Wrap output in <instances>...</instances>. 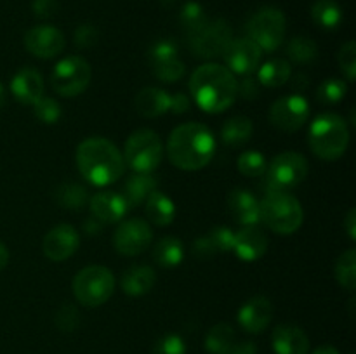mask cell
I'll use <instances>...</instances> for the list:
<instances>
[{
  "mask_svg": "<svg viewBox=\"0 0 356 354\" xmlns=\"http://www.w3.org/2000/svg\"><path fill=\"white\" fill-rule=\"evenodd\" d=\"M148 58L152 61V66L156 62L167 61V59L177 58V45L174 44L169 38H162V40H156L155 44L149 47Z\"/></svg>",
  "mask_w": 356,
  "mask_h": 354,
  "instance_id": "b9f144b4",
  "label": "cell"
},
{
  "mask_svg": "<svg viewBox=\"0 0 356 354\" xmlns=\"http://www.w3.org/2000/svg\"><path fill=\"white\" fill-rule=\"evenodd\" d=\"M271 347L275 354H308L309 340L305 330L296 325H280L273 330Z\"/></svg>",
  "mask_w": 356,
  "mask_h": 354,
  "instance_id": "44dd1931",
  "label": "cell"
},
{
  "mask_svg": "<svg viewBox=\"0 0 356 354\" xmlns=\"http://www.w3.org/2000/svg\"><path fill=\"white\" fill-rule=\"evenodd\" d=\"M3 103H6V90H3V85L0 83V108L3 106Z\"/></svg>",
  "mask_w": 356,
  "mask_h": 354,
  "instance_id": "6f0895ef",
  "label": "cell"
},
{
  "mask_svg": "<svg viewBox=\"0 0 356 354\" xmlns=\"http://www.w3.org/2000/svg\"><path fill=\"white\" fill-rule=\"evenodd\" d=\"M31 9L33 14L40 19H49V17L56 16L59 6L58 0H31Z\"/></svg>",
  "mask_w": 356,
  "mask_h": 354,
  "instance_id": "bcb514c9",
  "label": "cell"
},
{
  "mask_svg": "<svg viewBox=\"0 0 356 354\" xmlns=\"http://www.w3.org/2000/svg\"><path fill=\"white\" fill-rule=\"evenodd\" d=\"M115 276L104 266H87L73 278V295L79 304L86 307H97L108 302L115 290Z\"/></svg>",
  "mask_w": 356,
  "mask_h": 354,
  "instance_id": "8992f818",
  "label": "cell"
},
{
  "mask_svg": "<svg viewBox=\"0 0 356 354\" xmlns=\"http://www.w3.org/2000/svg\"><path fill=\"white\" fill-rule=\"evenodd\" d=\"M99 40V31L92 24H80L75 30V44L82 49L94 47Z\"/></svg>",
  "mask_w": 356,
  "mask_h": 354,
  "instance_id": "f6af8a7d",
  "label": "cell"
},
{
  "mask_svg": "<svg viewBox=\"0 0 356 354\" xmlns=\"http://www.w3.org/2000/svg\"><path fill=\"white\" fill-rule=\"evenodd\" d=\"M312 17L323 30H334L343 19V10L336 0H316L312 7Z\"/></svg>",
  "mask_w": 356,
  "mask_h": 354,
  "instance_id": "f546056e",
  "label": "cell"
},
{
  "mask_svg": "<svg viewBox=\"0 0 356 354\" xmlns=\"http://www.w3.org/2000/svg\"><path fill=\"white\" fill-rule=\"evenodd\" d=\"M153 75L156 76L162 82H176L181 76L184 75V62L181 61L179 58L167 59V61L156 62V65L152 66Z\"/></svg>",
  "mask_w": 356,
  "mask_h": 354,
  "instance_id": "74e56055",
  "label": "cell"
},
{
  "mask_svg": "<svg viewBox=\"0 0 356 354\" xmlns=\"http://www.w3.org/2000/svg\"><path fill=\"white\" fill-rule=\"evenodd\" d=\"M348 85L341 78H327L316 90V99L322 104H336L346 96Z\"/></svg>",
  "mask_w": 356,
  "mask_h": 354,
  "instance_id": "8d00e7d4",
  "label": "cell"
},
{
  "mask_svg": "<svg viewBox=\"0 0 356 354\" xmlns=\"http://www.w3.org/2000/svg\"><path fill=\"white\" fill-rule=\"evenodd\" d=\"M191 106V99L188 97V94L184 92H176L174 96H170V103H169V111L176 115H183L190 110Z\"/></svg>",
  "mask_w": 356,
  "mask_h": 354,
  "instance_id": "681fc988",
  "label": "cell"
},
{
  "mask_svg": "<svg viewBox=\"0 0 356 354\" xmlns=\"http://www.w3.org/2000/svg\"><path fill=\"white\" fill-rule=\"evenodd\" d=\"M312 354H339V351H337L334 346H329V344H325V346L316 347V349L313 351Z\"/></svg>",
  "mask_w": 356,
  "mask_h": 354,
  "instance_id": "9f6ffc18",
  "label": "cell"
},
{
  "mask_svg": "<svg viewBox=\"0 0 356 354\" xmlns=\"http://www.w3.org/2000/svg\"><path fill=\"white\" fill-rule=\"evenodd\" d=\"M65 35L51 24H38L24 35V47L31 56L40 59L56 58L65 49Z\"/></svg>",
  "mask_w": 356,
  "mask_h": 354,
  "instance_id": "9a60e30c",
  "label": "cell"
},
{
  "mask_svg": "<svg viewBox=\"0 0 356 354\" xmlns=\"http://www.w3.org/2000/svg\"><path fill=\"white\" fill-rule=\"evenodd\" d=\"M7 262H9V250H7V246L0 242V271L7 266Z\"/></svg>",
  "mask_w": 356,
  "mask_h": 354,
  "instance_id": "11a10c76",
  "label": "cell"
},
{
  "mask_svg": "<svg viewBox=\"0 0 356 354\" xmlns=\"http://www.w3.org/2000/svg\"><path fill=\"white\" fill-rule=\"evenodd\" d=\"M216 153L214 134L205 125L190 121L174 128L167 141V155L181 170H200Z\"/></svg>",
  "mask_w": 356,
  "mask_h": 354,
  "instance_id": "7a4b0ae2",
  "label": "cell"
},
{
  "mask_svg": "<svg viewBox=\"0 0 356 354\" xmlns=\"http://www.w3.org/2000/svg\"><path fill=\"white\" fill-rule=\"evenodd\" d=\"M89 205L94 217L99 219L101 222H106V224L118 222L129 210L125 198L115 191H99V193L92 194Z\"/></svg>",
  "mask_w": 356,
  "mask_h": 354,
  "instance_id": "d6986e66",
  "label": "cell"
},
{
  "mask_svg": "<svg viewBox=\"0 0 356 354\" xmlns=\"http://www.w3.org/2000/svg\"><path fill=\"white\" fill-rule=\"evenodd\" d=\"M309 148L318 158L332 162L346 153L350 144V128L346 120L336 113H323L309 125Z\"/></svg>",
  "mask_w": 356,
  "mask_h": 354,
  "instance_id": "277c9868",
  "label": "cell"
},
{
  "mask_svg": "<svg viewBox=\"0 0 356 354\" xmlns=\"http://www.w3.org/2000/svg\"><path fill=\"white\" fill-rule=\"evenodd\" d=\"M232 26L225 19L207 21L200 30L188 35L190 49L197 58L212 59L221 56L226 45L233 40Z\"/></svg>",
  "mask_w": 356,
  "mask_h": 354,
  "instance_id": "8fae6325",
  "label": "cell"
},
{
  "mask_svg": "<svg viewBox=\"0 0 356 354\" xmlns=\"http://www.w3.org/2000/svg\"><path fill=\"white\" fill-rule=\"evenodd\" d=\"M156 281L155 271L149 266H132L122 274V290L131 297H141L148 294Z\"/></svg>",
  "mask_w": 356,
  "mask_h": 354,
  "instance_id": "cb8c5ba5",
  "label": "cell"
},
{
  "mask_svg": "<svg viewBox=\"0 0 356 354\" xmlns=\"http://www.w3.org/2000/svg\"><path fill=\"white\" fill-rule=\"evenodd\" d=\"M344 229H346V233L350 235L351 239H356V210L355 208H351V210L348 212L346 219H344Z\"/></svg>",
  "mask_w": 356,
  "mask_h": 354,
  "instance_id": "816d5d0a",
  "label": "cell"
},
{
  "mask_svg": "<svg viewBox=\"0 0 356 354\" xmlns=\"http://www.w3.org/2000/svg\"><path fill=\"white\" fill-rule=\"evenodd\" d=\"M156 189V179L152 174L146 172H136L125 180L124 186V194L129 207H138L146 201V198Z\"/></svg>",
  "mask_w": 356,
  "mask_h": 354,
  "instance_id": "d4e9b609",
  "label": "cell"
},
{
  "mask_svg": "<svg viewBox=\"0 0 356 354\" xmlns=\"http://www.w3.org/2000/svg\"><path fill=\"white\" fill-rule=\"evenodd\" d=\"M273 318V304L264 295L249 298L238 311V323L245 332L261 333L270 326Z\"/></svg>",
  "mask_w": 356,
  "mask_h": 354,
  "instance_id": "e0dca14e",
  "label": "cell"
},
{
  "mask_svg": "<svg viewBox=\"0 0 356 354\" xmlns=\"http://www.w3.org/2000/svg\"><path fill=\"white\" fill-rule=\"evenodd\" d=\"M252 135V121L247 117H233L225 121L221 139L226 146H242Z\"/></svg>",
  "mask_w": 356,
  "mask_h": 354,
  "instance_id": "f1b7e54d",
  "label": "cell"
},
{
  "mask_svg": "<svg viewBox=\"0 0 356 354\" xmlns=\"http://www.w3.org/2000/svg\"><path fill=\"white\" fill-rule=\"evenodd\" d=\"M145 208L149 221L156 226H169L174 221V215H176L174 201L165 193L156 189L146 198Z\"/></svg>",
  "mask_w": 356,
  "mask_h": 354,
  "instance_id": "484cf974",
  "label": "cell"
},
{
  "mask_svg": "<svg viewBox=\"0 0 356 354\" xmlns=\"http://www.w3.org/2000/svg\"><path fill=\"white\" fill-rule=\"evenodd\" d=\"M308 176V160L296 151H285L275 156L266 169V193L289 191L299 186Z\"/></svg>",
  "mask_w": 356,
  "mask_h": 354,
  "instance_id": "ba28073f",
  "label": "cell"
},
{
  "mask_svg": "<svg viewBox=\"0 0 356 354\" xmlns=\"http://www.w3.org/2000/svg\"><path fill=\"white\" fill-rule=\"evenodd\" d=\"M259 80L252 78L250 75H245L242 82H236V94H240L245 99H256L259 94Z\"/></svg>",
  "mask_w": 356,
  "mask_h": 354,
  "instance_id": "7dc6e473",
  "label": "cell"
},
{
  "mask_svg": "<svg viewBox=\"0 0 356 354\" xmlns=\"http://www.w3.org/2000/svg\"><path fill=\"white\" fill-rule=\"evenodd\" d=\"M35 117L38 118L44 124H56V121L61 118V106H59L58 101H54L52 97H44L42 96L37 103L33 104Z\"/></svg>",
  "mask_w": 356,
  "mask_h": 354,
  "instance_id": "f35d334b",
  "label": "cell"
},
{
  "mask_svg": "<svg viewBox=\"0 0 356 354\" xmlns=\"http://www.w3.org/2000/svg\"><path fill=\"white\" fill-rule=\"evenodd\" d=\"M101 229H103V222H101L99 219H87V221L83 222V231H86L87 235H97V233H101Z\"/></svg>",
  "mask_w": 356,
  "mask_h": 354,
  "instance_id": "db71d44e",
  "label": "cell"
},
{
  "mask_svg": "<svg viewBox=\"0 0 356 354\" xmlns=\"http://www.w3.org/2000/svg\"><path fill=\"white\" fill-rule=\"evenodd\" d=\"M305 219L301 203L289 191H271L264 194L259 207V221L277 235H292Z\"/></svg>",
  "mask_w": 356,
  "mask_h": 354,
  "instance_id": "5b68a950",
  "label": "cell"
},
{
  "mask_svg": "<svg viewBox=\"0 0 356 354\" xmlns=\"http://www.w3.org/2000/svg\"><path fill=\"white\" fill-rule=\"evenodd\" d=\"M209 238H211L212 245L216 246V250L219 252H229L233 250V238H235V233L232 231L229 228H216L209 233Z\"/></svg>",
  "mask_w": 356,
  "mask_h": 354,
  "instance_id": "ee69618b",
  "label": "cell"
},
{
  "mask_svg": "<svg viewBox=\"0 0 356 354\" xmlns=\"http://www.w3.org/2000/svg\"><path fill=\"white\" fill-rule=\"evenodd\" d=\"M162 156V139L152 128H139L132 132L125 142L124 162L136 172L149 174L159 167Z\"/></svg>",
  "mask_w": 356,
  "mask_h": 354,
  "instance_id": "52a82bcc",
  "label": "cell"
},
{
  "mask_svg": "<svg viewBox=\"0 0 356 354\" xmlns=\"http://www.w3.org/2000/svg\"><path fill=\"white\" fill-rule=\"evenodd\" d=\"M336 278L346 290L353 292L356 287V252L355 248L346 250L336 262Z\"/></svg>",
  "mask_w": 356,
  "mask_h": 354,
  "instance_id": "836d02e7",
  "label": "cell"
},
{
  "mask_svg": "<svg viewBox=\"0 0 356 354\" xmlns=\"http://www.w3.org/2000/svg\"><path fill=\"white\" fill-rule=\"evenodd\" d=\"M153 231L149 224L143 219L134 217L122 221L113 235L115 250L122 255L134 257L145 252L152 245Z\"/></svg>",
  "mask_w": 356,
  "mask_h": 354,
  "instance_id": "4fadbf2b",
  "label": "cell"
},
{
  "mask_svg": "<svg viewBox=\"0 0 356 354\" xmlns=\"http://www.w3.org/2000/svg\"><path fill=\"white\" fill-rule=\"evenodd\" d=\"M191 252H193L195 257H198V259H209V257L216 255L218 253V250H216V246L212 245L211 238L207 236H202V238H198L197 242L193 243V248H191Z\"/></svg>",
  "mask_w": 356,
  "mask_h": 354,
  "instance_id": "c3c4849f",
  "label": "cell"
},
{
  "mask_svg": "<svg viewBox=\"0 0 356 354\" xmlns=\"http://www.w3.org/2000/svg\"><path fill=\"white\" fill-rule=\"evenodd\" d=\"M287 56L298 65H308L318 56V45L309 37H294L287 45Z\"/></svg>",
  "mask_w": 356,
  "mask_h": 354,
  "instance_id": "d6a6232c",
  "label": "cell"
},
{
  "mask_svg": "<svg viewBox=\"0 0 356 354\" xmlns=\"http://www.w3.org/2000/svg\"><path fill=\"white\" fill-rule=\"evenodd\" d=\"M56 201L59 207L68 208V210H82L89 201V194L82 184L76 183H65L56 189L54 193Z\"/></svg>",
  "mask_w": 356,
  "mask_h": 354,
  "instance_id": "4dcf8cb0",
  "label": "cell"
},
{
  "mask_svg": "<svg viewBox=\"0 0 356 354\" xmlns=\"http://www.w3.org/2000/svg\"><path fill=\"white\" fill-rule=\"evenodd\" d=\"M76 167L94 186L117 183L125 170L124 155L104 137H89L76 148Z\"/></svg>",
  "mask_w": 356,
  "mask_h": 354,
  "instance_id": "3957f363",
  "label": "cell"
},
{
  "mask_svg": "<svg viewBox=\"0 0 356 354\" xmlns=\"http://www.w3.org/2000/svg\"><path fill=\"white\" fill-rule=\"evenodd\" d=\"M235 344V328L228 323H218L205 335V349L211 354H222Z\"/></svg>",
  "mask_w": 356,
  "mask_h": 354,
  "instance_id": "1f68e13d",
  "label": "cell"
},
{
  "mask_svg": "<svg viewBox=\"0 0 356 354\" xmlns=\"http://www.w3.org/2000/svg\"><path fill=\"white\" fill-rule=\"evenodd\" d=\"M179 21L183 30L186 31L188 35H191L197 30H200V28L207 23V16H205V10L200 3L188 2L186 6L183 7V10H181Z\"/></svg>",
  "mask_w": 356,
  "mask_h": 354,
  "instance_id": "d590c367",
  "label": "cell"
},
{
  "mask_svg": "<svg viewBox=\"0 0 356 354\" xmlns=\"http://www.w3.org/2000/svg\"><path fill=\"white\" fill-rule=\"evenodd\" d=\"M10 92H13V96L16 97L19 103L31 104V106H33V104L44 96V78H42V75L37 69L26 66V68L19 69V71L13 76Z\"/></svg>",
  "mask_w": 356,
  "mask_h": 354,
  "instance_id": "ffe728a7",
  "label": "cell"
},
{
  "mask_svg": "<svg viewBox=\"0 0 356 354\" xmlns=\"http://www.w3.org/2000/svg\"><path fill=\"white\" fill-rule=\"evenodd\" d=\"M261 201L247 189H233L228 194V210L238 224L256 226L259 222Z\"/></svg>",
  "mask_w": 356,
  "mask_h": 354,
  "instance_id": "7402d4cb",
  "label": "cell"
},
{
  "mask_svg": "<svg viewBox=\"0 0 356 354\" xmlns=\"http://www.w3.org/2000/svg\"><path fill=\"white\" fill-rule=\"evenodd\" d=\"M291 85H292V90H294V94H302L306 90V87H308V76L299 73V75L294 76Z\"/></svg>",
  "mask_w": 356,
  "mask_h": 354,
  "instance_id": "f5cc1de1",
  "label": "cell"
},
{
  "mask_svg": "<svg viewBox=\"0 0 356 354\" xmlns=\"http://www.w3.org/2000/svg\"><path fill=\"white\" fill-rule=\"evenodd\" d=\"M79 245V231L70 224H59L45 235L42 248H44L45 257L49 260H52V262H63V260L70 259L76 252Z\"/></svg>",
  "mask_w": 356,
  "mask_h": 354,
  "instance_id": "2e32d148",
  "label": "cell"
},
{
  "mask_svg": "<svg viewBox=\"0 0 356 354\" xmlns=\"http://www.w3.org/2000/svg\"><path fill=\"white\" fill-rule=\"evenodd\" d=\"M337 59H339L341 69H343L348 82H353L356 73V44L353 40L346 42V44L341 47Z\"/></svg>",
  "mask_w": 356,
  "mask_h": 354,
  "instance_id": "7bdbcfd3",
  "label": "cell"
},
{
  "mask_svg": "<svg viewBox=\"0 0 356 354\" xmlns=\"http://www.w3.org/2000/svg\"><path fill=\"white\" fill-rule=\"evenodd\" d=\"M222 354H257V349L254 342H238L232 344Z\"/></svg>",
  "mask_w": 356,
  "mask_h": 354,
  "instance_id": "f907efd6",
  "label": "cell"
},
{
  "mask_svg": "<svg viewBox=\"0 0 356 354\" xmlns=\"http://www.w3.org/2000/svg\"><path fill=\"white\" fill-rule=\"evenodd\" d=\"M268 250V236L257 226H243L235 233L233 238V252L245 262H254L261 259Z\"/></svg>",
  "mask_w": 356,
  "mask_h": 354,
  "instance_id": "ac0fdd59",
  "label": "cell"
},
{
  "mask_svg": "<svg viewBox=\"0 0 356 354\" xmlns=\"http://www.w3.org/2000/svg\"><path fill=\"white\" fill-rule=\"evenodd\" d=\"M153 354H186V344L177 333H167L156 340Z\"/></svg>",
  "mask_w": 356,
  "mask_h": 354,
  "instance_id": "60d3db41",
  "label": "cell"
},
{
  "mask_svg": "<svg viewBox=\"0 0 356 354\" xmlns=\"http://www.w3.org/2000/svg\"><path fill=\"white\" fill-rule=\"evenodd\" d=\"M170 96L162 89L156 87H146L139 90L134 99V108L141 117L156 118L169 111Z\"/></svg>",
  "mask_w": 356,
  "mask_h": 354,
  "instance_id": "603a6c76",
  "label": "cell"
},
{
  "mask_svg": "<svg viewBox=\"0 0 356 354\" xmlns=\"http://www.w3.org/2000/svg\"><path fill=\"white\" fill-rule=\"evenodd\" d=\"M261 56H263V51L259 49V45L254 44L249 37L235 38L222 51L226 68L232 73H238L243 76L250 75L259 68Z\"/></svg>",
  "mask_w": 356,
  "mask_h": 354,
  "instance_id": "5bb4252c",
  "label": "cell"
},
{
  "mask_svg": "<svg viewBox=\"0 0 356 354\" xmlns=\"http://www.w3.org/2000/svg\"><path fill=\"white\" fill-rule=\"evenodd\" d=\"M309 104L301 94H291L275 101L270 110V121L273 127L284 132H296L308 121Z\"/></svg>",
  "mask_w": 356,
  "mask_h": 354,
  "instance_id": "7c38bea8",
  "label": "cell"
},
{
  "mask_svg": "<svg viewBox=\"0 0 356 354\" xmlns=\"http://www.w3.org/2000/svg\"><path fill=\"white\" fill-rule=\"evenodd\" d=\"M190 94L198 108L207 113H221L236 99V78L226 66L207 62L198 66L190 78Z\"/></svg>",
  "mask_w": 356,
  "mask_h": 354,
  "instance_id": "6da1fadb",
  "label": "cell"
},
{
  "mask_svg": "<svg viewBox=\"0 0 356 354\" xmlns=\"http://www.w3.org/2000/svg\"><path fill=\"white\" fill-rule=\"evenodd\" d=\"M56 326H58L61 332H73V330L79 328L80 325V312L79 309L73 304H65L59 307V311L56 312Z\"/></svg>",
  "mask_w": 356,
  "mask_h": 354,
  "instance_id": "ab89813d",
  "label": "cell"
},
{
  "mask_svg": "<svg viewBox=\"0 0 356 354\" xmlns=\"http://www.w3.org/2000/svg\"><path fill=\"white\" fill-rule=\"evenodd\" d=\"M247 33L261 51H277L285 38V16L277 7H263L247 23Z\"/></svg>",
  "mask_w": 356,
  "mask_h": 354,
  "instance_id": "30bf717a",
  "label": "cell"
},
{
  "mask_svg": "<svg viewBox=\"0 0 356 354\" xmlns=\"http://www.w3.org/2000/svg\"><path fill=\"white\" fill-rule=\"evenodd\" d=\"M92 69L82 56H68L54 66L51 73V87L63 97L80 96L89 87Z\"/></svg>",
  "mask_w": 356,
  "mask_h": 354,
  "instance_id": "9c48e42d",
  "label": "cell"
},
{
  "mask_svg": "<svg viewBox=\"0 0 356 354\" xmlns=\"http://www.w3.org/2000/svg\"><path fill=\"white\" fill-rule=\"evenodd\" d=\"M153 259L162 267H176L184 259V246L181 239L174 236H165L153 248Z\"/></svg>",
  "mask_w": 356,
  "mask_h": 354,
  "instance_id": "4316f807",
  "label": "cell"
},
{
  "mask_svg": "<svg viewBox=\"0 0 356 354\" xmlns=\"http://www.w3.org/2000/svg\"><path fill=\"white\" fill-rule=\"evenodd\" d=\"M236 165H238L240 174H243L247 177H261L266 174L268 169L266 158L259 151H252V149L250 151H243L238 156Z\"/></svg>",
  "mask_w": 356,
  "mask_h": 354,
  "instance_id": "e575fe53",
  "label": "cell"
},
{
  "mask_svg": "<svg viewBox=\"0 0 356 354\" xmlns=\"http://www.w3.org/2000/svg\"><path fill=\"white\" fill-rule=\"evenodd\" d=\"M257 80L261 85L270 87V89L285 85L291 80V65L285 59H271L261 66Z\"/></svg>",
  "mask_w": 356,
  "mask_h": 354,
  "instance_id": "83f0119b",
  "label": "cell"
}]
</instances>
